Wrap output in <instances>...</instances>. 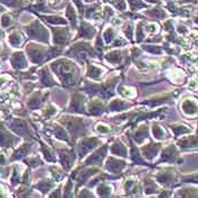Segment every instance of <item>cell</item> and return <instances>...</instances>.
<instances>
[{"mask_svg": "<svg viewBox=\"0 0 198 198\" xmlns=\"http://www.w3.org/2000/svg\"><path fill=\"white\" fill-rule=\"evenodd\" d=\"M145 190H146L147 194L153 192L155 190V185H154L153 181H146V183H145Z\"/></svg>", "mask_w": 198, "mask_h": 198, "instance_id": "19", "label": "cell"}, {"mask_svg": "<svg viewBox=\"0 0 198 198\" xmlns=\"http://www.w3.org/2000/svg\"><path fill=\"white\" fill-rule=\"evenodd\" d=\"M177 157V152L174 147H168L164 149V152L162 154V161H166V162H173Z\"/></svg>", "mask_w": 198, "mask_h": 198, "instance_id": "6", "label": "cell"}, {"mask_svg": "<svg viewBox=\"0 0 198 198\" xmlns=\"http://www.w3.org/2000/svg\"><path fill=\"white\" fill-rule=\"evenodd\" d=\"M172 130L174 131L176 136H179L180 134H186V133L190 131V129L185 127V126H176V127H172Z\"/></svg>", "mask_w": 198, "mask_h": 198, "instance_id": "17", "label": "cell"}, {"mask_svg": "<svg viewBox=\"0 0 198 198\" xmlns=\"http://www.w3.org/2000/svg\"><path fill=\"white\" fill-rule=\"evenodd\" d=\"M70 111H79V112H84L83 110V99L78 97V95H76L73 99L71 102Z\"/></svg>", "mask_w": 198, "mask_h": 198, "instance_id": "8", "label": "cell"}, {"mask_svg": "<svg viewBox=\"0 0 198 198\" xmlns=\"http://www.w3.org/2000/svg\"><path fill=\"white\" fill-rule=\"evenodd\" d=\"M113 36H115V33L112 32V30H111V28L107 30L105 33H104V40H105L107 42H110V41L113 38Z\"/></svg>", "mask_w": 198, "mask_h": 198, "instance_id": "20", "label": "cell"}, {"mask_svg": "<svg viewBox=\"0 0 198 198\" xmlns=\"http://www.w3.org/2000/svg\"><path fill=\"white\" fill-rule=\"evenodd\" d=\"M96 130L100 131V133H108L110 129H109L107 126H104V125H99V126L96 127Z\"/></svg>", "mask_w": 198, "mask_h": 198, "instance_id": "22", "label": "cell"}, {"mask_svg": "<svg viewBox=\"0 0 198 198\" xmlns=\"http://www.w3.org/2000/svg\"><path fill=\"white\" fill-rule=\"evenodd\" d=\"M160 144H149L147 146L144 147L143 152H144V155L148 157V159H153L154 156L157 154L159 149H160Z\"/></svg>", "mask_w": 198, "mask_h": 198, "instance_id": "5", "label": "cell"}, {"mask_svg": "<svg viewBox=\"0 0 198 198\" xmlns=\"http://www.w3.org/2000/svg\"><path fill=\"white\" fill-rule=\"evenodd\" d=\"M121 53L119 51H113V52H110L108 53L105 58L108 59L110 62H112V64H118L120 60H121V56H120Z\"/></svg>", "mask_w": 198, "mask_h": 198, "instance_id": "11", "label": "cell"}, {"mask_svg": "<svg viewBox=\"0 0 198 198\" xmlns=\"http://www.w3.org/2000/svg\"><path fill=\"white\" fill-rule=\"evenodd\" d=\"M105 152H107V147H102L101 149H99L97 152H96L93 156H91L88 160L86 161V163H100L102 159L104 157V155H105Z\"/></svg>", "mask_w": 198, "mask_h": 198, "instance_id": "7", "label": "cell"}, {"mask_svg": "<svg viewBox=\"0 0 198 198\" xmlns=\"http://www.w3.org/2000/svg\"><path fill=\"white\" fill-rule=\"evenodd\" d=\"M197 86H198V83L195 81V79H192V81L189 82V88H190V90H196Z\"/></svg>", "mask_w": 198, "mask_h": 198, "instance_id": "23", "label": "cell"}, {"mask_svg": "<svg viewBox=\"0 0 198 198\" xmlns=\"http://www.w3.org/2000/svg\"><path fill=\"white\" fill-rule=\"evenodd\" d=\"M125 166V162L122 161H117L115 159H109L107 163V169L111 172H119L122 168Z\"/></svg>", "mask_w": 198, "mask_h": 198, "instance_id": "4", "label": "cell"}, {"mask_svg": "<svg viewBox=\"0 0 198 198\" xmlns=\"http://www.w3.org/2000/svg\"><path fill=\"white\" fill-rule=\"evenodd\" d=\"M126 107H128V104H126L125 102H121V101H115V102H112V104H111L110 108L112 109V110H121V109L126 108Z\"/></svg>", "mask_w": 198, "mask_h": 198, "instance_id": "18", "label": "cell"}, {"mask_svg": "<svg viewBox=\"0 0 198 198\" xmlns=\"http://www.w3.org/2000/svg\"><path fill=\"white\" fill-rule=\"evenodd\" d=\"M60 159H61V162H62V165L68 170L71 166L73 162H74V154L71 152H68V151H61L60 152Z\"/></svg>", "mask_w": 198, "mask_h": 198, "instance_id": "3", "label": "cell"}, {"mask_svg": "<svg viewBox=\"0 0 198 198\" xmlns=\"http://www.w3.org/2000/svg\"><path fill=\"white\" fill-rule=\"evenodd\" d=\"M195 45H196V46H197V48H198V40H197V41H196V42H195Z\"/></svg>", "mask_w": 198, "mask_h": 198, "instance_id": "25", "label": "cell"}, {"mask_svg": "<svg viewBox=\"0 0 198 198\" xmlns=\"http://www.w3.org/2000/svg\"><path fill=\"white\" fill-rule=\"evenodd\" d=\"M153 135L155 138H157V139H162V138H164V136H165V131L163 130V128H161L160 126H153Z\"/></svg>", "mask_w": 198, "mask_h": 198, "instance_id": "14", "label": "cell"}, {"mask_svg": "<svg viewBox=\"0 0 198 198\" xmlns=\"http://www.w3.org/2000/svg\"><path fill=\"white\" fill-rule=\"evenodd\" d=\"M180 145H182V147L198 146V137H188V138H185L183 141H180Z\"/></svg>", "mask_w": 198, "mask_h": 198, "instance_id": "10", "label": "cell"}, {"mask_svg": "<svg viewBox=\"0 0 198 198\" xmlns=\"http://www.w3.org/2000/svg\"><path fill=\"white\" fill-rule=\"evenodd\" d=\"M95 144H97V139L96 138H88L79 145V154L81 156H84L87 152H90L93 147L95 146Z\"/></svg>", "mask_w": 198, "mask_h": 198, "instance_id": "1", "label": "cell"}, {"mask_svg": "<svg viewBox=\"0 0 198 198\" xmlns=\"http://www.w3.org/2000/svg\"><path fill=\"white\" fill-rule=\"evenodd\" d=\"M102 104L100 102H94L92 105H91V112L93 113V115H99V113H101L102 112Z\"/></svg>", "mask_w": 198, "mask_h": 198, "instance_id": "16", "label": "cell"}, {"mask_svg": "<svg viewBox=\"0 0 198 198\" xmlns=\"http://www.w3.org/2000/svg\"><path fill=\"white\" fill-rule=\"evenodd\" d=\"M146 50L151 52H154V53H160L161 49L160 48H153V46H146Z\"/></svg>", "mask_w": 198, "mask_h": 198, "instance_id": "24", "label": "cell"}, {"mask_svg": "<svg viewBox=\"0 0 198 198\" xmlns=\"http://www.w3.org/2000/svg\"><path fill=\"white\" fill-rule=\"evenodd\" d=\"M102 71L100 70L99 68H96L95 66H88V70H87V75L94 79H99L101 77Z\"/></svg>", "mask_w": 198, "mask_h": 198, "instance_id": "13", "label": "cell"}, {"mask_svg": "<svg viewBox=\"0 0 198 198\" xmlns=\"http://www.w3.org/2000/svg\"><path fill=\"white\" fill-rule=\"evenodd\" d=\"M173 179V176L171 173H161L157 176V180L162 185H169Z\"/></svg>", "mask_w": 198, "mask_h": 198, "instance_id": "12", "label": "cell"}, {"mask_svg": "<svg viewBox=\"0 0 198 198\" xmlns=\"http://www.w3.org/2000/svg\"><path fill=\"white\" fill-rule=\"evenodd\" d=\"M146 136H147V129H146V127H143L136 133V135H135V139L138 141V143H141L144 138H146Z\"/></svg>", "mask_w": 198, "mask_h": 198, "instance_id": "15", "label": "cell"}, {"mask_svg": "<svg viewBox=\"0 0 198 198\" xmlns=\"http://www.w3.org/2000/svg\"><path fill=\"white\" fill-rule=\"evenodd\" d=\"M182 110L187 115H195V113H197L198 105L194 100H186L185 102L182 103Z\"/></svg>", "mask_w": 198, "mask_h": 198, "instance_id": "2", "label": "cell"}, {"mask_svg": "<svg viewBox=\"0 0 198 198\" xmlns=\"http://www.w3.org/2000/svg\"><path fill=\"white\" fill-rule=\"evenodd\" d=\"M157 31H159V26L156 25V24H149V25L147 26V32L156 33Z\"/></svg>", "mask_w": 198, "mask_h": 198, "instance_id": "21", "label": "cell"}, {"mask_svg": "<svg viewBox=\"0 0 198 198\" xmlns=\"http://www.w3.org/2000/svg\"><path fill=\"white\" fill-rule=\"evenodd\" d=\"M112 153L117 154V155H120V156H126L127 155V149H126V147L123 146L121 143L117 141L112 146Z\"/></svg>", "mask_w": 198, "mask_h": 198, "instance_id": "9", "label": "cell"}, {"mask_svg": "<svg viewBox=\"0 0 198 198\" xmlns=\"http://www.w3.org/2000/svg\"><path fill=\"white\" fill-rule=\"evenodd\" d=\"M197 75H198V71H197Z\"/></svg>", "mask_w": 198, "mask_h": 198, "instance_id": "26", "label": "cell"}]
</instances>
